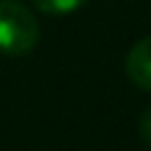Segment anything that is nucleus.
Returning <instances> with one entry per match:
<instances>
[{
	"instance_id": "nucleus-3",
	"label": "nucleus",
	"mask_w": 151,
	"mask_h": 151,
	"mask_svg": "<svg viewBox=\"0 0 151 151\" xmlns=\"http://www.w3.org/2000/svg\"><path fill=\"white\" fill-rule=\"evenodd\" d=\"M37 11L42 13H53V16H66V13H74L80 11L88 0H29Z\"/></svg>"
},
{
	"instance_id": "nucleus-1",
	"label": "nucleus",
	"mask_w": 151,
	"mask_h": 151,
	"mask_svg": "<svg viewBox=\"0 0 151 151\" xmlns=\"http://www.w3.org/2000/svg\"><path fill=\"white\" fill-rule=\"evenodd\" d=\"M37 16L19 0H0V53L11 58L29 56L37 48Z\"/></svg>"
},
{
	"instance_id": "nucleus-4",
	"label": "nucleus",
	"mask_w": 151,
	"mask_h": 151,
	"mask_svg": "<svg viewBox=\"0 0 151 151\" xmlns=\"http://www.w3.org/2000/svg\"><path fill=\"white\" fill-rule=\"evenodd\" d=\"M138 135H141V141L151 146V106L141 114V119H138Z\"/></svg>"
},
{
	"instance_id": "nucleus-2",
	"label": "nucleus",
	"mask_w": 151,
	"mask_h": 151,
	"mask_svg": "<svg viewBox=\"0 0 151 151\" xmlns=\"http://www.w3.org/2000/svg\"><path fill=\"white\" fill-rule=\"evenodd\" d=\"M125 72H127V80L135 88L151 93V35L138 40L130 48V53L125 58Z\"/></svg>"
}]
</instances>
